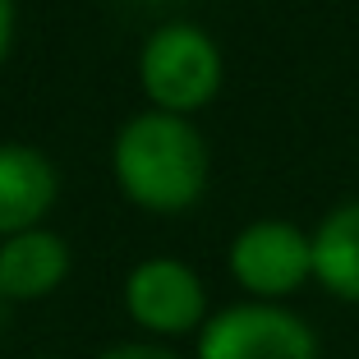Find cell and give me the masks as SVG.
Listing matches in <instances>:
<instances>
[{
  "mask_svg": "<svg viewBox=\"0 0 359 359\" xmlns=\"http://www.w3.org/2000/svg\"><path fill=\"white\" fill-rule=\"evenodd\" d=\"M5 309H10V299L0 295V327H5Z\"/></svg>",
  "mask_w": 359,
  "mask_h": 359,
  "instance_id": "cell-12",
  "label": "cell"
},
{
  "mask_svg": "<svg viewBox=\"0 0 359 359\" xmlns=\"http://www.w3.org/2000/svg\"><path fill=\"white\" fill-rule=\"evenodd\" d=\"M129 5H138V10H152V5H170V0H129Z\"/></svg>",
  "mask_w": 359,
  "mask_h": 359,
  "instance_id": "cell-11",
  "label": "cell"
},
{
  "mask_svg": "<svg viewBox=\"0 0 359 359\" xmlns=\"http://www.w3.org/2000/svg\"><path fill=\"white\" fill-rule=\"evenodd\" d=\"M194 359H323V346L295 309L272 299H244L212 313L198 327Z\"/></svg>",
  "mask_w": 359,
  "mask_h": 359,
  "instance_id": "cell-3",
  "label": "cell"
},
{
  "mask_svg": "<svg viewBox=\"0 0 359 359\" xmlns=\"http://www.w3.org/2000/svg\"><path fill=\"white\" fill-rule=\"evenodd\" d=\"M313 281L341 304H359V198L337 203L313 226Z\"/></svg>",
  "mask_w": 359,
  "mask_h": 359,
  "instance_id": "cell-8",
  "label": "cell"
},
{
  "mask_svg": "<svg viewBox=\"0 0 359 359\" xmlns=\"http://www.w3.org/2000/svg\"><path fill=\"white\" fill-rule=\"evenodd\" d=\"M69 244L51 226H28L0 240V295L10 304H37L69 281Z\"/></svg>",
  "mask_w": 359,
  "mask_h": 359,
  "instance_id": "cell-6",
  "label": "cell"
},
{
  "mask_svg": "<svg viewBox=\"0 0 359 359\" xmlns=\"http://www.w3.org/2000/svg\"><path fill=\"white\" fill-rule=\"evenodd\" d=\"M55 194L60 175L46 152H37L32 143H0V240L28 226H46Z\"/></svg>",
  "mask_w": 359,
  "mask_h": 359,
  "instance_id": "cell-7",
  "label": "cell"
},
{
  "mask_svg": "<svg viewBox=\"0 0 359 359\" xmlns=\"http://www.w3.org/2000/svg\"><path fill=\"white\" fill-rule=\"evenodd\" d=\"M222 83H226L222 46L212 42V32L203 23L189 19L157 23L138 46V88L157 111L198 116L203 106L217 102Z\"/></svg>",
  "mask_w": 359,
  "mask_h": 359,
  "instance_id": "cell-2",
  "label": "cell"
},
{
  "mask_svg": "<svg viewBox=\"0 0 359 359\" xmlns=\"http://www.w3.org/2000/svg\"><path fill=\"white\" fill-rule=\"evenodd\" d=\"M97 359H180V355L166 350V346H157V341H120V346L102 350Z\"/></svg>",
  "mask_w": 359,
  "mask_h": 359,
  "instance_id": "cell-9",
  "label": "cell"
},
{
  "mask_svg": "<svg viewBox=\"0 0 359 359\" xmlns=\"http://www.w3.org/2000/svg\"><path fill=\"white\" fill-rule=\"evenodd\" d=\"M226 267H231L235 285L249 299H290L313 281V231L285 222V217H263L235 231L231 249H226Z\"/></svg>",
  "mask_w": 359,
  "mask_h": 359,
  "instance_id": "cell-4",
  "label": "cell"
},
{
  "mask_svg": "<svg viewBox=\"0 0 359 359\" xmlns=\"http://www.w3.org/2000/svg\"><path fill=\"white\" fill-rule=\"evenodd\" d=\"M125 313L138 332H148L152 341H175V337H198L208 323V285L180 258H143L129 267L125 276Z\"/></svg>",
  "mask_w": 359,
  "mask_h": 359,
  "instance_id": "cell-5",
  "label": "cell"
},
{
  "mask_svg": "<svg viewBox=\"0 0 359 359\" xmlns=\"http://www.w3.org/2000/svg\"><path fill=\"white\" fill-rule=\"evenodd\" d=\"M111 175L134 208L152 217H175L208 194L212 157L194 116L148 106L129 116L111 138Z\"/></svg>",
  "mask_w": 359,
  "mask_h": 359,
  "instance_id": "cell-1",
  "label": "cell"
},
{
  "mask_svg": "<svg viewBox=\"0 0 359 359\" xmlns=\"http://www.w3.org/2000/svg\"><path fill=\"white\" fill-rule=\"evenodd\" d=\"M32 359H60V355H32Z\"/></svg>",
  "mask_w": 359,
  "mask_h": 359,
  "instance_id": "cell-13",
  "label": "cell"
},
{
  "mask_svg": "<svg viewBox=\"0 0 359 359\" xmlns=\"http://www.w3.org/2000/svg\"><path fill=\"white\" fill-rule=\"evenodd\" d=\"M14 28H19V10H14V0H0V69L14 51Z\"/></svg>",
  "mask_w": 359,
  "mask_h": 359,
  "instance_id": "cell-10",
  "label": "cell"
}]
</instances>
